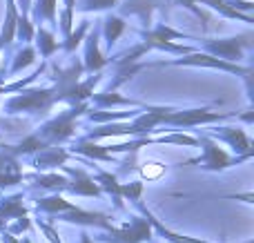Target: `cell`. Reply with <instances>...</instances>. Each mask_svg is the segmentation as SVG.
I'll use <instances>...</instances> for the list:
<instances>
[{
	"mask_svg": "<svg viewBox=\"0 0 254 243\" xmlns=\"http://www.w3.org/2000/svg\"><path fill=\"white\" fill-rule=\"evenodd\" d=\"M147 237H149V226H147V223L136 221V226L131 228V230L116 232L114 241H119V243H138V241H145Z\"/></svg>",
	"mask_w": 254,
	"mask_h": 243,
	"instance_id": "1",
	"label": "cell"
},
{
	"mask_svg": "<svg viewBox=\"0 0 254 243\" xmlns=\"http://www.w3.org/2000/svg\"><path fill=\"white\" fill-rule=\"evenodd\" d=\"M83 243H89V239H87V237H85V239H83Z\"/></svg>",
	"mask_w": 254,
	"mask_h": 243,
	"instance_id": "2",
	"label": "cell"
}]
</instances>
